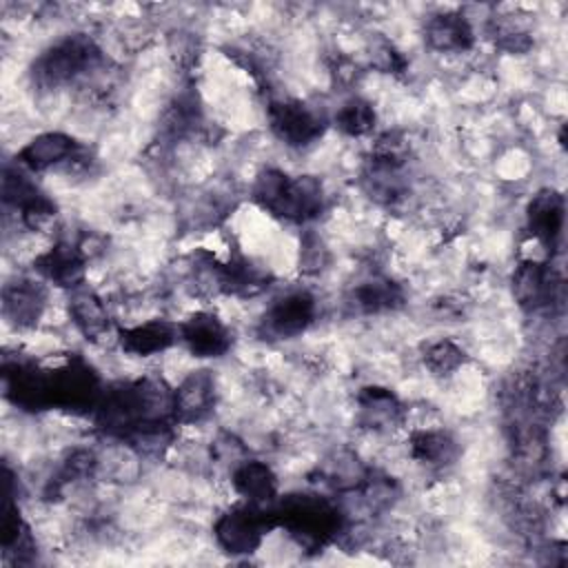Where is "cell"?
<instances>
[{"instance_id":"7a4b0ae2","label":"cell","mask_w":568,"mask_h":568,"mask_svg":"<svg viewBox=\"0 0 568 568\" xmlns=\"http://www.w3.org/2000/svg\"><path fill=\"white\" fill-rule=\"evenodd\" d=\"M275 526L286 532L304 548H322L337 532H342V510L322 495H291L271 508Z\"/></svg>"},{"instance_id":"5bb4252c","label":"cell","mask_w":568,"mask_h":568,"mask_svg":"<svg viewBox=\"0 0 568 568\" xmlns=\"http://www.w3.org/2000/svg\"><path fill=\"white\" fill-rule=\"evenodd\" d=\"M118 342L124 353L138 355V357H149L164 353L173 344L180 342V331L178 324L166 322V320H149L135 326L118 328Z\"/></svg>"},{"instance_id":"8992f818","label":"cell","mask_w":568,"mask_h":568,"mask_svg":"<svg viewBox=\"0 0 568 568\" xmlns=\"http://www.w3.org/2000/svg\"><path fill=\"white\" fill-rule=\"evenodd\" d=\"M317 315V302L306 288L288 291L273 300L262 317V331L268 337L291 339L304 333Z\"/></svg>"},{"instance_id":"30bf717a","label":"cell","mask_w":568,"mask_h":568,"mask_svg":"<svg viewBox=\"0 0 568 568\" xmlns=\"http://www.w3.org/2000/svg\"><path fill=\"white\" fill-rule=\"evenodd\" d=\"M557 286H559V280L552 266L544 260L532 257L515 268L513 293H515V300L528 311H539L550 306L557 297Z\"/></svg>"},{"instance_id":"ffe728a7","label":"cell","mask_w":568,"mask_h":568,"mask_svg":"<svg viewBox=\"0 0 568 568\" xmlns=\"http://www.w3.org/2000/svg\"><path fill=\"white\" fill-rule=\"evenodd\" d=\"M408 446L410 457L428 468H446L459 455V446L453 435L439 428H422L410 433Z\"/></svg>"},{"instance_id":"9c48e42d","label":"cell","mask_w":568,"mask_h":568,"mask_svg":"<svg viewBox=\"0 0 568 568\" xmlns=\"http://www.w3.org/2000/svg\"><path fill=\"white\" fill-rule=\"evenodd\" d=\"M33 266L44 282L58 288L75 291L84 282L87 255L80 246L71 242H55L49 251L36 257Z\"/></svg>"},{"instance_id":"277c9868","label":"cell","mask_w":568,"mask_h":568,"mask_svg":"<svg viewBox=\"0 0 568 568\" xmlns=\"http://www.w3.org/2000/svg\"><path fill=\"white\" fill-rule=\"evenodd\" d=\"M271 528H275L273 510L244 501L222 513L213 526V532L226 552L248 555L260 548L266 530Z\"/></svg>"},{"instance_id":"ac0fdd59","label":"cell","mask_w":568,"mask_h":568,"mask_svg":"<svg viewBox=\"0 0 568 568\" xmlns=\"http://www.w3.org/2000/svg\"><path fill=\"white\" fill-rule=\"evenodd\" d=\"M359 424L371 430H390L402 424L404 408L397 395L382 386H364L357 393Z\"/></svg>"},{"instance_id":"44dd1931","label":"cell","mask_w":568,"mask_h":568,"mask_svg":"<svg viewBox=\"0 0 568 568\" xmlns=\"http://www.w3.org/2000/svg\"><path fill=\"white\" fill-rule=\"evenodd\" d=\"M333 122L344 135L359 138V135H366L373 131L375 109L371 106V102H366L362 98H351L335 111Z\"/></svg>"},{"instance_id":"7c38bea8","label":"cell","mask_w":568,"mask_h":568,"mask_svg":"<svg viewBox=\"0 0 568 568\" xmlns=\"http://www.w3.org/2000/svg\"><path fill=\"white\" fill-rule=\"evenodd\" d=\"M215 404V379L209 371L189 373L173 388V417L178 424H197L209 417Z\"/></svg>"},{"instance_id":"3957f363","label":"cell","mask_w":568,"mask_h":568,"mask_svg":"<svg viewBox=\"0 0 568 568\" xmlns=\"http://www.w3.org/2000/svg\"><path fill=\"white\" fill-rule=\"evenodd\" d=\"M100 60V49L91 38L67 36L33 62V78L44 89H58L95 71Z\"/></svg>"},{"instance_id":"603a6c76","label":"cell","mask_w":568,"mask_h":568,"mask_svg":"<svg viewBox=\"0 0 568 568\" xmlns=\"http://www.w3.org/2000/svg\"><path fill=\"white\" fill-rule=\"evenodd\" d=\"M495 44L508 53H526L532 47V40L528 31H524L519 24H513L510 20H495Z\"/></svg>"},{"instance_id":"5b68a950","label":"cell","mask_w":568,"mask_h":568,"mask_svg":"<svg viewBox=\"0 0 568 568\" xmlns=\"http://www.w3.org/2000/svg\"><path fill=\"white\" fill-rule=\"evenodd\" d=\"M268 126L284 144L302 149L322 138L326 122L308 104L282 98L268 102Z\"/></svg>"},{"instance_id":"9a60e30c","label":"cell","mask_w":568,"mask_h":568,"mask_svg":"<svg viewBox=\"0 0 568 568\" xmlns=\"http://www.w3.org/2000/svg\"><path fill=\"white\" fill-rule=\"evenodd\" d=\"M424 40L430 49L444 53H462L475 44L470 20L459 11L435 13L424 24Z\"/></svg>"},{"instance_id":"e0dca14e","label":"cell","mask_w":568,"mask_h":568,"mask_svg":"<svg viewBox=\"0 0 568 568\" xmlns=\"http://www.w3.org/2000/svg\"><path fill=\"white\" fill-rule=\"evenodd\" d=\"M231 484L244 501L257 506H268L277 495V477L271 466L260 459H242L235 464Z\"/></svg>"},{"instance_id":"ba28073f","label":"cell","mask_w":568,"mask_h":568,"mask_svg":"<svg viewBox=\"0 0 568 568\" xmlns=\"http://www.w3.org/2000/svg\"><path fill=\"white\" fill-rule=\"evenodd\" d=\"M180 342L195 357H222L231 348V333L226 324L209 313L197 311L178 324Z\"/></svg>"},{"instance_id":"6da1fadb","label":"cell","mask_w":568,"mask_h":568,"mask_svg":"<svg viewBox=\"0 0 568 568\" xmlns=\"http://www.w3.org/2000/svg\"><path fill=\"white\" fill-rule=\"evenodd\" d=\"M253 200L282 220L304 224L320 215L324 191L313 175L291 178L277 169H266L253 184Z\"/></svg>"},{"instance_id":"8fae6325","label":"cell","mask_w":568,"mask_h":568,"mask_svg":"<svg viewBox=\"0 0 568 568\" xmlns=\"http://www.w3.org/2000/svg\"><path fill=\"white\" fill-rule=\"evenodd\" d=\"M566 217V202L564 195L555 189L539 191L526 209V224L532 240L546 248L548 253L557 246Z\"/></svg>"},{"instance_id":"7402d4cb","label":"cell","mask_w":568,"mask_h":568,"mask_svg":"<svg viewBox=\"0 0 568 568\" xmlns=\"http://www.w3.org/2000/svg\"><path fill=\"white\" fill-rule=\"evenodd\" d=\"M464 362H466L464 351L455 342H450V339L433 342L424 351V366L433 375H439V377L453 375Z\"/></svg>"},{"instance_id":"2e32d148","label":"cell","mask_w":568,"mask_h":568,"mask_svg":"<svg viewBox=\"0 0 568 568\" xmlns=\"http://www.w3.org/2000/svg\"><path fill=\"white\" fill-rule=\"evenodd\" d=\"M69 317L82 337L91 342H102L111 335L113 322L106 304L91 288H75L69 295Z\"/></svg>"},{"instance_id":"52a82bcc","label":"cell","mask_w":568,"mask_h":568,"mask_svg":"<svg viewBox=\"0 0 568 568\" xmlns=\"http://www.w3.org/2000/svg\"><path fill=\"white\" fill-rule=\"evenodd\" d=\"M84 160V149L78 140L60 131H47L27 142L18 153V164L31 173L49 171L53 166H71Z\"/></svg>"},{"instance_id":"d6986e66","label":"cell","mask_w":568,"mask_h":568,"mask_svg":"<svg viewBox=\"0 0 568 568\" xmlns=\"http://www.w3.org/2000/svg\"><path fill=\"white\" fill-rule=\"evenodd\" d=\"M404 300V291L397 282L382 277V275H373L362 280L348 297V304L353 306L355 313L362 315H377V313H386L393 311L402 304Z\"/></svg>"},{"instance_id":"4fadbf2b","label":"cell","mask_w":568,"mask_h":568,"mask_svg":"<svg viewBox=\"0 0 568 568\" xmlns=\"http://www.w3.org/2000/svg\"><path fill=\"white\" fill-rule=\"evenodd\" d=\"M47 306V291L40 280L18 277L2 288V313L16 326H33Z\"/></svg>"}]
</instances>
